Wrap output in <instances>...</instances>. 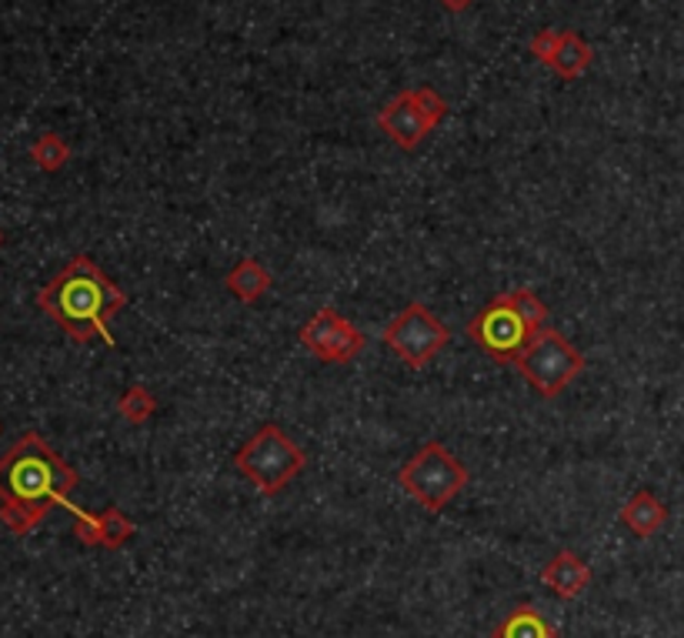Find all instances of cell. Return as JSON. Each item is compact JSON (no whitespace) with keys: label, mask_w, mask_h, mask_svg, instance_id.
Here are the masks:
<instances>
[{"label":"cell","mask_w":684,"mask_h":638,"mask_svg":"<svg viewBox=\"0 0 684 638\" xmlns=\"http://www.w3.org/2000/svg\"><path fill=\"white\" fill-rule=\"evenodd\" d=\"M80 475L44 442V435L24 432L0 455V522L14 535H30L48 519L51 508H67Z\"/></svg>","instance_id":"obj_1"},{"label":"cell","mask_w":684,"mask_h":638,"mask_svg":"<svg viewBox=\"0 0 684 638\" xmlns=\"http://www.w3.org/2000/svg\"><path fill=\"white\" fill-rule=\"evenodd\" d=\"M37 308L77 345L104 342L107 348H117V337L111 334V321L114 315L127 308V294L104 275V268L94 258L74 254V258L37 291Z\"/></svg>","instance_id":"obj_2"},{"label":"cell","mask_w":684,"mask_h":638,"mask_svg":"<svg viewBox=\"0 0 684 638\" xmlns=\"http://www.w3.org/2000/svg\"><path fill=\"white\" fill-rule=\"evenodd\" d=\"M234 468L261 495L274 498L305 472L308 455L301 445L291 442V435H284L281 424L264 421L261 429L234 451Z\"/></svg>","instance_id":"obj_3"},{"label":"cell","mask_w":684,"mask_h":638,"mask_svg":"<svg viewBox=\"0 0 684 638\" xmlns=\"http://www.w3.org/2000/svg\"><path fill=\"white\" fill-rule=\"evenodd\" d=\"M398 482L424 512L438 515L467 488V468L441 442H427L401 464Z\"/></svg>","instance_id":"obj_4"},{"label":"cell","mask_w":684,"mask_h":638,"mask_svg":"<svg viewBox=\"0 0 684 638\" xmlns=\"http://www.w3.org/2000/svg\"><path fill=\"white\" fill-rule=\"evenodd\" d=\"M515 368L541 398L551 401L565 388H571V381L584 371V355L558 328H541L528 342V348Z\"/></svg>","instance_id":"obj_5"},{"label":"cell","mask_w":684,"mask_h":638,"mask_svg":"<svg viewBox=\"0 0 684 638\" xmlns=\"http://www.w3.org/2000/svg\"><path fill=\"white\" fill-rule=\"evenodd\" d=\"M451 342L448 324L421 302H411L401 315L384 328V348L398 355L408 368H427Z\"/></svg>","instance_id":"obj_6"},{"label":"cell","mask_w":684,"mask_h":638,"mask_svg":"<svg viewBox=\"0 0 684 638\" xmlns=\"http://www.w3.org/2000/svg\"><path fill=\"white\" fill-rule=\"evenodd\" d=\"M448 117V101L435 88L401 91L377 111V127L388 135L401 151H414L435 127Z\"/></svg>","instance_id":"obj_7"},{"label":"cell","mask_w":684,"mask_h":638,"mask_svg":"<svg viewBox=\"0 0 684 638\" xmlns=\"http://www.w3.org/2000/svg\"><path fill=\"white\" fill-rule=\"evenodd\" d=\"M467 337L498 365H518L531 342V328L518 318V311L507 305V297L498 294L467 321Z\"/></svg>","instance_id":"obj_8"},{"label":"cell","mask_w":684,"mask_h":638,"mask_svg":"<svg viewBox=\"0 0 684 638\" xmlns=\"http://www.w3.org/2000/svg\"><path fill=\"white\" fill-rule=\"evenodd\" d=\"M297 337H301V345L324 365H348L367 345L364 331L351 318L340 315L337 308H318L305 321V328L297 331Z\"/></svg>","instance_id":"obj_9"},{"label":"cell","mask_w":684,"mask_h":638,"mask_svg":"<svg viewBox=\"0 0 684 638\" xmlns=\"http://www.w3.org/2000/svg\"><path fill=\"white\" fill-rule=\"evenodd\" d=\"M67 512L74 519V535L80 545L91 548H120L124 541H131L138 525L127 519L120 508H104V512H83L74 501L67 505Z\"/></svg>","instance_id":"obj_10"},{"label":"cell","mask_w":684,"mask_h":638,"mask_svg":"<svg viewBox=\"0 0 684 638\" xmlns=\"http://www.w3.org/2000/svg\"><path fill=\"white\" fill-rule=\"evenodd\" d=\"M541 582H544V588L554 595V599L571 602V599H578V595L591 585V565L578 556V551L562 548L558 556H554L541 569Z\"/></svg>","instance_id":"obj_11"},{"label":"cell","mask_w":684,"mask_h":638,"mask_svg":"<svg viewBox=\"0 0 684 638\" xmlns=\"http://www.w3.org/2000/svg\"><path fill=\"white\" fill-rule=\"evenodd\" d=\"M664 522H668V508H664V501H661L655 492H648V488L634 492V495L624 501V508H621V525H624L631 535H637V538H651V535H658V532L664 528Z\"/></svg>","instance_id":"obj_12"},{"label":"cell","mask_w":684,"mask_h":638,"mask_svg":"<svg viewBox=\"0 0 684 638\" xmlns=\"http://www.w3.org/2000/svg\"><path fill=\"white\" fill-rule=\"evenodd\" d=\"M271 284H274L271 271H268L258 258H241V261L228 271V278H224L228 294H234L241 305L261 302V297L271 291Z\"/></svg>","instance_id":"obj_13"},{"label":"cell","mask_w":684,"mask_h":638,"mask_svg":"<svg viewBox=\"0 0 684 638\" xmlns=\"http://www.w3.org/2000/svg\"><path fill=\"white\" fill-rule=\"evenodd\" d=\"M594 64V48L578 34V30H562L558 37V54L551 61V71L562 80H578L588 67Z\"/></svg>","instance_id":"obj_14"},{"label":"cell","mask_w":684,"mask_h":638,"mask_svg":"<svg viewBox=\"0 0 684 638\" xmlns=\"http://www.w3.org/2000/svg\"><path fill=\"white\" fill-rule=\"evenodd\" d=\"M494 638H558V631L534 605H518L494 628Z\"/></svg>","instance_id":"obj_15"},{"label":"cell","mask_w":684,"mask_h":638,"mask_svg":"<svg viewBox=\"0 0 684 638\" xmlns=\"http://www.w3.org/2000/svg\"><path fill=\"white\" fill-rule=\"evenodd\" d=\"M30 161L40 167V171H48V175H57L61 167L70 161V148L61 135L48 131V135H40L34 144H30Z\"/></svg>","instance_id":"obj_16"},{"label":"cell","mask_w":684,"mask_h":638,"mask_svg":"<svg viewBox=\"0 0 684 638\" xmlns=\"http://www.w3.org/2000/svg\"><path fill=\"white\" fill-rule=\"evenodd\" d=\"M117 411L124 421H131V424H147L157 411V398L147 385H131L120 398H117Z\"/></svg>","instance_id":"obj_17"},{"label":"cell","mask_w":684,"mask_h":638,"mask_svg":"<svg viewBox=\"0 0 684 638\" xmlns=\"http://www.w3.org/2000/svg\"><path fill=\"white\" fill-rule=\"evenodd\" d=\"M507 305L518 311V318L531 328V334H538L541 328H547V305L531 291V288H515V291H504Z\"/></svg>","instance_id":"obj_18"},{"label":"cell","mask_w":684,"mask_h":638,"mask_svg":"<svg viewBox=\"0 0 684 638\" xmlns=\"http://www.w3.org/2000/svg\"><path fill=\"white\" fill-rule=\"evenodd\" d=\"M558 37H562V30H554V27H541V30L531 37V44H528V51L534 54V61H541L544 67H551L554 54H558Z\"/></svg>","instance_id":"obj_19"},{"label":"cell","mask_w":684,"mask_h":638,"mask_svg":"<svg viewBox=\"0 0 684 638\" xmlns=\"http://www.w3.org/2000/svg\"><path fill=\"white\" fill-rule=\"evenodd\" d=\"M438 4H441L444 11H451V14H464L467 8L475 4V0H438Z\"/></svg>","instance_id":"obj_20"},{"label":"cell","mask_w":684,"mask_h":638,"mask_svg":"<svg viewBox=\"0 0 684 638\" xmlns=\"http://www.w3.org/2000/svg\"><path fill=\"white\" fill-rule=\"evenodd\" d=\"M0 432H4V424H0Z\"/></svg>","instance_id":"obj_21"}]
</instances>
